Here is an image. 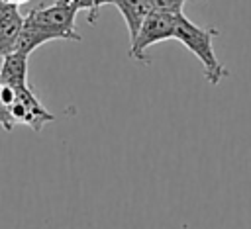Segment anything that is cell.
<instances>
[{"label":"cell","instance_id":"6da1fadb","mask_svg":"<svg viewBox=\"0 0 251 229\" xmlns=\"http://www.w3.org/2000/svg\"><path fill=\"white\" fill-rule=\"evenodd\" d=\"M76 12H78L76 8H73L63 0H55L49 6L39 4L31 8L24 16V25H22L16 51L29 57L37 47L55 39L80 41L82 37L75 25Z\"/></svg>","mask_w":251,"mask_h":229},{"label":"cell","instance_id":"7a4b0ae2","mask_svg":"<svg viewBox=\"0 0 251 229\" xmlns=\"http://www.w3.org/2000/svg\"><path fill=\"white\" fill-rule=\"evenodd\" d=\"M220 31L216 27H200L194 22H190L184 14H178L176 29H175V39L180 41L202 63L204 76H206V80L212 86L220 84L227 76L226 67L220 63V59L216 57L214 47H212V41H214V37Z\"/></svg>","mask_w":251,"mask_h":229},{"label":"cell","instance_id":"3957f363","mask_svg":"<svg viewBox=\"0 0 251 229\" xmlns=\"http://www.w3.org/2000/svg\"><path fill=\"white\" fill-rule=\"evenodd\" d=\"M0 96H2L4 104L8 106L16 125L24 123L39 133L47 123H51L55 119V115L39 102V98L35 96V92L31 90L29 84H20V86L0 84Z\"/></svg>","mask_w":251,"mask_h":229},{"label":"cell","instance_id":"277c9868","mask_svg":"<svg viewBox=\"0 0 251 229\" xmlns=\"http://www.w3.org/2000/svg\"><path fill=\"white\" fill-rule=\"evenodd\" d=\"M178 14H182V12H167V10H155L153 8L149 12V16L145 18V22L141 23L137 35L131 39L129 53H127L129 59H133L141 65H147L149 59L145 57V51L151 45L167 41V39H175Z\"/></svg>","mask_w":251,"mask_h":229},{"label":"cell","instance_id":"5b68a950","mask_svg":"<svg viewBox=\"0 0 251 229\" xmlns=\"http://www.w3.org/2000/svg\"><path fill=\"white\" fill-rule=\"evenodd\" d=\"M24 16L18 6L0 2V59L14 53L22 33Z\"/></svg>","mask_w":251,"mask_h":229},{"label":"cell","instance_id":"8992f818","mask_svg":"<svg viewBox=\"0 0 251 229\" xmlns=\"http://www.w3.org/2000/svg\"><path fill=\"white\" fill-rule=\"evenodd\" d=\"M112 4L120 10L127 31H129V41L137 35L141 23L145 22V18L149 16V12L153 10L151 0H112Z\"/></svg>","mask_w":251,"mask_h":229},{"label":"cell","instance_id":"52a82bcc","mask_svg":"<svg viewBox=\"0 0 251 229\" xmlns=\"http://www.w3.org/2000/svg\"><path fill=\"white\" fill-rule=\"evenodd\" d=\"M0 84L4 86L27 84V55L14 51L0 59Z\"/></svg>","mask_w":251,"mask_h":229},{"label":"cell","instance_id":"ba28073f","mask_svg":"<svg viewBox=\"0 0 251 229\" xmlns=\"http://www.w3.org/2000/svg\"><path fill=\"white\" fill-rule=\"evenodd\" d=\"M67 4H71L73 8L76 10H86L88 14V23L94 25L96 20H98V14H100V8L106 6V4H112V0H63Z\"/></svg>","mask_w":251,"mask_h":229},{"label":"cell","instance_id":"9c48e42d","mask_svg":"<svg viewBox=\"0 0 251 229\" xmlns=\"http://www.w3.org/2000/svg\"><path fill=\"white\" fill-rule=\"evenodd\" d=\"M186 0H151L155 10H167V12H182Z\"/></svg>","mask_w":251,"mask_h":229},{"label":"cell","instance_id":"30bf717a","mask_svg":"<svg viewBox=\"0 0 251 229\" xmlns=\"http://www.w3.org/2000/svg\"><path fill=\"white\" fill-rule=\"evenodd\" d=\"M0 127L6 129V131H12V129L16 127V121H14V117H12L10 110H8V106L4 104L2 96H0Z\"/></svg>","mask_w":251,"mask_h":229},{"label":"cell","instance_id":"8fae6325","mask_svg":"<svg viewBox=\"0 0 251 229\" xmlns=\"http://www.w3.org/2000/svg\"><path fill=\"white\" fill-rule=\"evenodd\" d=\"M0 2H4V4H12V6H24V4H27L29 0H0Z\"/></svg>","mask_w":251,"mask_h":229}]
</instances>
